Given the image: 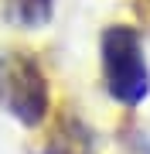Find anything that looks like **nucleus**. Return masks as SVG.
Here are the masks:
<instances>
[{
    "instance_id": "1",
    "label": "nucleus",
    "mask_w": 150,
    "mask_h": 154,
    "mask_svg": "<svg viewBox=\"0 0 150 154\" xmlns=\"http://www.w3.org/2000/svg\"><path fill=\"white\" fill-rule=\"evenodd\" d=\"M99 72L113 103L133 110L150 93V65L143 38L130 24H109L99 34Z\"/></svg>"
},
{
    "instance_id": "3",
    "label": "nucleus",
    "mask_w": 150,
    "mask_h": 154,
    "mask_svg": "<svg viewBox=\"0 0 150 154\" xmlns=\"http://www.w3.org/2000/svg\"><path fill=\"white\" fill-rule=\"evenodd\" d=\"M45 154H96L92 130L75 110H61L48 127Z\"/></svg>"
},
{
    "instance_id": "4",
    "label": "nucleus",
    "mask_w": 150,
    "mask_h": 154,
    "mask_svg": "<svg viewBox=\"0 0 150 154\" xmlns=\"http://www.w3.org/2000/svg\"><path fill=\"white\" fill-rule=\"evenodd\" d=\"M51 14H55V0H0V17L21 31L45 28Z\"/></svg>"
},
{
    "instance_id": "2",
    "label": "nucleus",
    "mask_w": 150,
    "mask_h": 154,
    "mask_svg": "<svg viewBox=\"0 0 150 154\" xmlns=\"http://www.w3.org/2000/svg\"><path fill=\"white\" fill-rule=\"evenodd\" d=\"M0 110L24 130L45 127L51 113V82L34 51H0Z\"/></svg>"
}]
</instances>
